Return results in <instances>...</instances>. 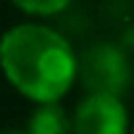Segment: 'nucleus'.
I'll return each mask as SVG.
<instances>
[{
  "instance_id": "obj_3",
  "label": "nucleus",
  "mask_w": 134,
  "mask_h": 134,
  "mask_svg": "<svg viewBox=\"0 0 134 134\" xmlns=\"http://www.w3.org/2000/svg\"><path fill=\"white\" fill-rule=\"evenodd\" d=\"M74 134H131L124 100L118 95L87 92L74 108Z\"/></svg>"
},
{
  "instance_id": "obj_2",
  "label": "nucleus",
  "mask_w": 134,
  "mask_h": 134,
  "mask_svg": "<svg viewBox=\"0 0 134 134\" xmlns=\"http://www.w3.org/2000/svg\"><path fill=\"white\" fill-rule=\"evenodd\" d=\"M131 60L113 42H97L79 55V82L87 92L118 95L131 87Z\"/></svg>"
},
{
  "instance_id": "obj_1",
  "label": "nucleus",
  "mask_w": 134,
  "mask_h": 134,
  "mask_svg": "<svg viewBox=\"0 0 134 134\" xmlns=\"http://www.w3.org/2000/svg\"><path fill=\"white\" fill-rule=\"evenodd\" d=\"M0 63L11 87L32 100L60 103L79 82V55L60 32L40 21L11 26L0 40Z\"/></svg>"
},
{
  "instance_id": "obj_6",
  "label": "nucleus",
  "mask_w": 134,
  "mask_h": 134,
  "mask_svg": "<svg viewBox=\"0 0 134 134\" xmlns=\"http://www.w3.org/2000/svg\"><path fill=\"white\" fill-rule=\"evenodd\" d=\"M5 134H29V131H26V129H8Z\"/></svg>"
},
{
  "instance_id": "obj_4",
  "label": "nucleus",
  "mask_w": 134,
  "mask_h": 134,
  "mask_svg": "<svg viewBox=\"0 0 134 134\" xmlns=\"http://www.w3.org/2000/svg\"><path fill=\"white\" fill-rule=\"evenodd\" d=\"M29 134H74V113L60 103H42L34 108L26 124Z\"/></svg>"
},
{
  "instance_id": "obj_5",
  "label": "nucleus",
  "mask_w": 134,
  "mask_h": 134,
  "mask_svg": "<svg viewBox=\"0 0 134 134\" xmlns=\"http://www.w3.org/2000/svg\"><path fill=\"white\" fill-rule=\"evenodd\" d=\"M11 3L32 19H50L55 13H63L71 5V0H11Z\"/></svg>"
},
{
  "instance_id": "obj_7",
  "label": "nucleus",
  "mask_w": 134,
  "mask_h": 134,
  "mask_svg": "<svg viewBox=\"0 0 134 134\" xmlns=\"http://www.w3.org/2000/svg\"><path fill=\"white\" fill-rule=\"evenodd\" d=\"M131 134H134V124H131Z\"/></svg>"
}]
</instances>
